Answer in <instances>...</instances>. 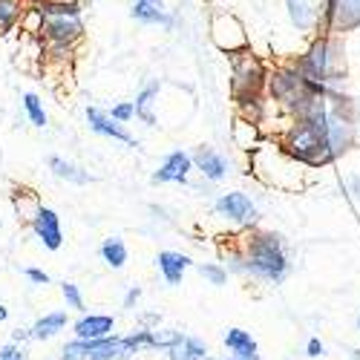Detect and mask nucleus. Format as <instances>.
Masks as SVG:
<instances>
[{"label":"nucleus","mask_w":360,"mask_h":360,"mask_svg":"<svg viewBox=\"0 0 360 360\" xmlns=\"http://www.w3.org/2000/svg\"><path fill=\"white\" fill-rule=\"evenodd\" d=\"M233 271L254 274L265 283H283L288 274V254L283 245V236L271 231H259L248 239L243 257H233Z\"/></svg>","instance_id":"f257e3e1"},{"label":"nucleus","mask_w":360,"mask_h":360,"mask_svg":"<svg viewBox=\"0 0 360 360\" xmlns=\"http://www.w3.org/2000/svg\"><path fill=\"white\" fill-rule=\"evenodd\" d=\"M38 4V0H35ZM44 12V29L41 38L46 41V49L52 55H70L75 44L84 41V4L72 0V4H38Z\"/></svg>","instance_id":"f03ea898"},{"label":"nucleus","mask_w":360,"mask_h":360,"mask_svg":"<svg viewBox=\"0 0 360 360\" xmlns=\"http://www.w3.org/2000/svg\"><path fill=\"white\" fill-rule=\"evenodd\" d=\"M141 349H147V328H136V332L118 338H101V340H72L64 346L61 360H133V354H139Z\"/></svg>","instance_id":"7ed1b4c3"},{"label":"nucleus","mask_w":360,"mask_h":360,"mask_svg":"<svg viewBox=\"0 0 360 360\" xmlns=\"http://www.w3.org/2000/svg\"><path fill=\"white\" fill-rule=\"evenodd\" d=\"M297 67L303 70L309 81H323L335 93V84L343 81L346 75V52L338 35H320L311 49L300 58Z\"/></svg>","instance_id":"20e7f679"},{"label":"nucleus","mask_w":360,"mask_h":360,"mask_svg":"<svg viewBox=\"0 0 360 360\" xmlns=\"http://www.w3.org/2000/svg\"><path fill=\"white\" fill-rule=\"evenodd\" d=\"M283 147L297 162L311 165V167L332 162V153H328V136L323 130H317L311 122H306V118H297V122L285 130Z\"/></svg>","instance_id":"39448f33"},{"label":"nucleus","mask_w":360,"mask_h":360,"mask_svg":"<svg viewBox=\"0 0 360 360\" xmlns=\"http://www.w3.org/2000/svg\"><path fill=\"white\" fill-rule=\"evenodd\" d=\"M268 86V75L262 61L243 49V52H233L231 55V96L236 104H245L251 98H262V89Z\"/></svg>","instance_id":"423d86ee"},{"label":"nucleus","mask_w":360,"mask_h":360,"mask_svg":"<svg viewBox=\"0 0 360 360\" xmlns=\"http://www.w3.org/2000/svg\"><path fill=\"white\" fill-rule=\"evenodd\" d=\"M291 23L300 32L328 35V18H332V0H285Z\"/></svg>","instance_id":"0eeeda50"},{"label":"nucleus","mask_w":360,"mask_h":360,"mask_svg":"<svg viewBox=\"0 0 360 360\" xmlns=\"http://www.w3.org/2000/svg\"><path fill=\"white\" fill-rule=\"evenodd\" d=\"M211 41L217 44V49L233 55V52H243L248 49V35H245V26L236 15L231 12H214L211 15Z\"/></svg>","instance_id":"6e6552de"},{"label":"nucleus","mask_w":360,"mask_h":360,"mask_svg":"<svg viewBox=\"0 0 360 360\" xmlns=\"http://www.w3.org/2000/svg\"><path fill=\"white\" fill-rule=\"evenodd\" d=\"M214 211L236 225H254L257 222V205L239 191H231V193H222L214 205Z\"/></svg>","instance_id":"1a4fd4ad"},{"label":"nucleus","mask_w":360,"mask_h":360,"mask_svg":"<svg viewBox=\"0 0 360 360\" xmlns=\"http://www.w3.org/2000/svg\"><path fill=\"white\" fill-rule=\"evenodd\" d=\"M29 228H32V233L41 239V245L46 251H58L64 245V231H61V217H58L52 207H41V211L35 214V219L29 222Z\"/></svg>","instance_id":"9d476101"},{"label":"nucleus","mask_w":360,"mask_h":360,"mask_svg":"<svg viewBox=\"0 0 360 360\" xmlns=\"http://www.w3.org/2000/svg\"><path fill=\"white\" fill-rule=\"evenodd\" d=\"M191 170H193V156L185 153V150H173V153L165 156V162L159 165V170L150 176V182H153V185H167V182L185 185Z\"/></svg>","instance_id":"9b49d317"},{"label":"nucleus","mask_w":360,"mask_h":360,"mask_svg":"<svg viewBox=\"0 0 360 360\" xmlns=\"http://www.w3.org/2000/svg\"><path fill=\"white\" fill-rule=\"evenodd\" d=\"M84 115H86V124H89V130H93V133H98V136H104V139H112V141H122V144L136 147V139L127 133V127H124L122 122H115L110 112H104V110H98V107H86Z\"/></svg>","instance_id":"f8f14e48"},{"label":"nucleus","mask_w":360,"mask_h":360,"mask_svg":"<svg viewBox=\"0 0 360 360\" xmlns=\"http://www.w3.org/2000/svg\"><path fill=\"white\" fill-rule=\"evenodd\" d=\"M130 18L144 23V26H173V15L167 9L165 0H136L133 9H130Z\"/></svg>","instance_id":"ddd939ff"},{"label":"nucleus","mask_w":360,"mask_h":360,"mask_svg":"<svg viewBox=\"0 0 360 360\" xmlns=\"http://www.w3.org/2000/svg\"><path fill=\"white\" fill-rule=\"evenodd\" d=\"M360 26V0H332V18H328V35L349 32Z\"/></svg>","instance_id":"4468645a"},{"label":"nucleus","mask_w":360,"mask_h":360,"mask_svg":"<svg viewBox=\"0 0 360 360\" xmlns=\"http://www.w3.org/2000/svg\"><path fill=\"white\" fill-rule=\"evenodd\" d=\"M193 167L207 179V182H222L228 176V162L214 147H196L193 153Z\"/></svg>","instance_id":"2eb2a0df"},{"label":"nucleus","mask_w":360,"mask_h":360,"mask_svg":"<svg viewBox=\"0 0 360 360\" xmlns=\"http://www.w3.org/2000/svg\"><path fill=\"white\" fill-rule=\"evenodd\" d=\"M115 328V317L112 314H84L75 326L72 332L78 340H101V338H110Z\"/></svg>","instance_id":"dca6fc26"},{"label":"nucleus","mask_w":360,"mask_h":360,"mask_svg":"<svg viewBox=\"0 0 360 360\" xmlns=\"http://www.w3.org/2000/svg\"><path fill=\"white\" fill-rule=\"evenodd\" d=\"M156 265H159V271H162L167 285H179L182 277H185V271L191 268V257L179 254V251H159Z\"/></svg>","instance_id":"f3484780"},{"label":"nucleus","mask_w":360,"mask_h":360,"mask_svg":"<svg viewBox=\"0 0 360 360\" xmlns=\"http://www.w3.org/2000/svg\"><path fill=\"white\" fill-rule=\"evenodd\" d=\"M159 89H162L159 81H150V84L141 86V93H139L136 101H133V104H136V118H141L147 127H156V124H159V122H156V112H153L156 98H159Z\"/></svg>","instance_id":"a211bd4d"},{"label":"nucleus","mask_w":360,"mask_h":360,"mask_svg":"<svg viewBox=\"0 0 360 360\" xmlns=\"http://www.w3.org/2000/svg\"><path fill=\"white\" fill-rule=\"evenodd\" d=\"M205 357H207V346L191 335H179V340L167 349V360H205Z\"/></svg>","instance_id":"6ab92c4d"},{"label":"nucleus","mask_w":360,"mask_h":360,"mask_svg":"<svg viewBox=\"0 0 360 360\" xmlns=\"http://www.w3.org/2000/svg\"><path fill=\"white\" fill-rule=\"evenodd\" d=\"M67 328V311H52V314H44L41 320H35V326L29 328L32 340H52L55 335H61Z\"/></svg>","instance_id":"aec40b11"},{"label":"nucleus","mask_w":360,"mask_h":360,"mask_svg":"<svg viewBox=\"0 0 360 360\" xmlns=\"http://www.w3.org/2000/svg\"><path fill=\"white\" fill-rule=\"evenodd\" d=\"M49 170L55 179H64V182H72V185H89L93 182V176H89L86 170H81L78 165L61 159V156H49Z\"/></svg>","instance_id":"412c9836"},{"label":"nucleus","mask_w":360,"mask_h":360,"mask_svg":"<svg viewBox=\"0 0 360 360\" xmlns=\"http://www.w3.org/2000/svg\"><path fill=\"white\" fill-rule=\"evenodd\" d=\"M225 346H228V352L236 354V357L259 360V354H257V340H254L248 332H243V328H228V332H225Z\"/></svg>","instance_id":"4be33fe9"},{"label":"nucleus","mask_w":360,"mask_h":360,"mask_svg":"<svg viewBox=\"0 0 360 360\" xmlns=\"http://www.w3.org/2000/svg\"><path fill=\"white\" fill-rule=\"evenodd\" d=\"M98 254H101V259L110 268H124L127 265V257H130L122 236H107L104 243H101V248H98Z\"/></svg>","instance_id":"5701e85b"},{"label":"nucleus","mask_w":360,"mask_h":360,"mask_svg":"<svg viewBox=\"0 0 360 360\" xmlns=\"http://www.w3.org/2000/svg\"><path fill=\"white\" fill-rule=\"evenodd\" d=\"M23 9H26L23 0H0V35H9L20 23Z\"/></svg>","instance_id":"b1692460"},{"label":"nucleus","mask_w":360,"mask_h":360,"mask_svg":"<svg viewBox=\"0 0 360 360\" xmlns=\"http://www.w3.org/2000/svg\"><path fill=\"white\" fill-rule=\"evenodd\" d=\"M15 207H18V214H20V219H26V222H32L35 219V214L41 211V202H38V196L32 193V191H18L15 193Z\"/></svg>","instance_id":"393cba45"},{"label":"nucleus","mask_w":360,"mask_h":360,"mask_svg":"<svg viewBox=\"0 0 360 360\" xmlns=\"http://www.w3.org/2000/svg\"><path fill=\"white\" fill-rule=\"evenodd\" d=\"M23 110L29 115V122H32V127H46V110H44V101L35 93L23 96Z\"/></svg>","instance_id":"a878e982"},{"label":"nucleus","mask_w":360,"mask_h":360,"mask_svg":"<svg viewBox=\"0 0 360 360\" xmlns=\"http://www.w3.org/2000/svg\"><path fill=\"white\" fill-rule=\"evenodd\" d=\"M199 274L211 283V285H225L228 283V271L222 265H217V262H202L199 265Z\"/></svg>","instance_id":"bb28decb"},{"label":"nucleus","mask_w":360,"mask_h":360,"mask_svg":"<svg viewBox=\"0 0 360 360\" xmlns=\"http://www.w3.org/2000/svg\"><path fill=\"white\" fill-rule=\"evenodd\" d=\"M61 294H64V303L70 306V309H75V311H84V294H81V288L75 285V283H61Z\"/></svg>","instance_id":"cd10ccee"},{"label":"nucleus","mask_w":360,"mask_h":360,"mask_svg":"<svg viewBox=\"0 0 360 360\" xmlns=\"http://www.w3.org/2000/svg\"><path fill=\"white\" fill-rule=\"evenodd\" d=\"M110 115L115 118V122L127 124V122H133V118H136V104H133V101H122V104H115V107L110 110Z\"/></svg>","instance_id":"c85d7f7f"},{"label":"nucleus","mask_w":360,"mask_h":360,"mask_svg":"<svg viewBox=\"0 0 360 360\" xmlns=\"http://www.w3.org/2000/svg\"><path fill=\"white\" fill-rule=\"evenodd\" d=\"M0 360H26V349L20 343L9 340V343L0 346Z\"/></svg>","instance_id":"c756f323"},{"label":"nucleus","mask_w":360,"mask_h":360,"mask_svg":"<svg viewBox=\"0 0 360 360\" xmlns=\"http://www.w3.org/2000/svg\"><path fill=\"white\" fill-rule=\"evenodd\" d=\"M23 274H26V280H29V283H35V285H49V283H52V280H49V274H46V271H41V268H26Z\"/></svg>","instance_id":"7c9ffc66"},{"label":"nucleus","mask_w":360,"mask_h":360,"mask_svg":"<svg viewBox=\"0 0 360 360\" xmlns=\"http://www.w3.org/2000/svg\"><path fill=\"white\" fill-rule=\"evenodd\" d=\"M139 300H141V288H139V285H133V288L124 294V309H133V306L139 303Z\"/></svg>","instance_id":"2f4dec72"},{"label":"nucleus","mask_w":360,"mask_h":360,"mask_svg":"<svg viewBox=\"0 0 360 360\" xmlns=\"http://www.w3.org/2000/svg\"><path fill=\"white\" fill-rule=\"evenodd\" d=\"M306 352H309V357H320V354H323V343H320L317 338H311L309 346H306Z\"/></svg>","instance_id":"473e14b6"},{"label":"nucleus","mask_w":360,"mask_h":360,"mask_svg":"<svg viewBox=\"0 0 360 360\" xmlns=\"http://www.w3.org/2000/svg\"><path fill=\"white\" fill-rule=\"evenodd\" d=\"M29 338H32V335L23 332V328H15V332H12V340H15V343H23V340H29Z\"/></svg>","instance_id":"72a5a7b5"},{"label":"nucleus","mask_w":360,"mask_h":360,"mask_svg":"<svg viewBox=\"0 0 360 360\" xmlns=\"http://www.w3.org/2000/svg\"><path fill=\"white\" fill-rule=\"evenodd\" d=\"M6 317H9V311H6V306H4V303H0V323H4Z\"/></svg>","instance_id":"f704fd0d"},{"label":"nucleus","mask_w":360,"mask_h":360,"mask_svg":"<svg viewBox=\"0 0 360 360\" xmlns=\"http://www.w3.org/2000/svg\"><path fill=\"white\" fill-rule=\"evenodd\" d=\"M38 4H72V0H38Z\"/></svg>","instance_id":"c9c22d12"},{"label":"nucleus","mask_w":360,"mask_h":360,"mask_svg":"<svg viewBox=\"0 0 360 360\" xmlns=\"http://www.w3.org/2000/svg\"><path fill=\"white\" fill-rule=\"evenodd\" d=\"M352 360H360V352H357V349L352 352Z\"/></svg>","instance_id":"e433bc0d"},{"label":"nucleus","mask_w":360,"mask_h":360,"mask_svg":"<svg viewBox=\"0 0 360 360\" xmlns=\"http://www.w3.org/2000/svg\"><path fill=\"white\" fill-rule=\"evenodd\" d=\"M228 360H251V357H236V354H233V357H228Z\"/></svg>","instance_id":"4c0bfd02"},{"label":"nucleus","mask_w":360,"mask_h":360,"mask_svg":"<svg viewBox=\"0 0 360 360\" xmlns=\"http://www.w3.org/2000/svg\"><path fill=\"white\" fill-rule=\"evenodd\" d=\"M205 360H211V357H205Z\"/></svg>","instance_id":"58836bf2"},{"label":"nucleus","mask_w":360,"mask_h":360,"mask_svg":"<svg viewBox=\"0 0 360 360\" xmlns=\"http://www.w3.org/2000/svg\"><path fill=\"white\" fill-rule=\"evenodd\" d=\"M357 326H360V320H357Z\"/></svg>","instance_id":"ea45409f"}]
</instances>
